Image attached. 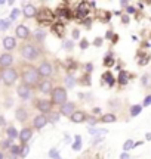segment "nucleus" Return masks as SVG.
Wrapping results in <instances>:
<instances>
[{
    "instance_id": "4",
    "label": "nucleus",
    "mask_w": 151,
    "mask_h": 159,
    "mask_svg": "<svg viewBox=\"0 0 151 159\" xmlns=\"http://www.w3.org/2000/svg\"><path fill=\"white\" fill-rule=\"evenodd\" d=\"M37 21L40 25H51L52 27L53 24H55V13H53L49 7H40L39 11H37Z\"/></svg>"
},
{
    "instance_id": "17",
    "label": "nucleus",
    "mask_w": 151,
    "mask_h": 159,
    "mask_svg": "<svg viewBox=\"0 0 151 159\" xmlns=\"http://www.w3.org/2000/svg\"><path fill=\"white\" fill-rule=\"evenodd\" d=\"M51 30H52V33L56 35V37L62 39L64 34H65V24H62V22H59L58 21V22H55L52 27H51Z\"/></svg>"
},
{
    "instance_id": "55",
    "label": "nucleus",
    "mask_w": 151,
    "mask_h": 159,
    "mask_svg": "<svg viewBox=\"0 0 151 159\" xmlns=\"http://www.w3.org/2000/svg\"><path fill=\"white\" fill-rule=\"evenodd\" d=\"M9 159H18V156H12V155H11V158H9Z\"/></svg>"
},
{
    "instance_id": "27",
    "label": "nucleus",
    "mask_w": 151,
    "mask_h": 159,
    "mask_svg": "<svg viewBox=\"0 0 151 159\" xmlns=\"http://www.w3.org/2000/svg\"><path fill=\"white\" fill-rule=\"evenodd\" d=\"M6 133H7V137H9L11 140H15L17 137H19V133H18L17 128H15V127H12V125L6 130Z\"/></svg>"
},
{
    "instance_id": "57",
    "label": "nucleus",
    "mask_w": 151,
    "mask_h": 159,
    "mask_svg": "<svg viewBox=\"0 0 151 159\" xmlns=\"http://www.w3.org/2000/svg\"><path fill=\"white\" fill-rule=\"evenodd\" d=\"M2 5H5V2H2V0H0V6H2Z\"/></svg>"
},
{
    "instance_id": "44",
    "label": "nucleus",
    "mask_w": 151,
    "mask_h": 159,
    "mask_svg": "<svg viewBox=\"0 0 151 159\" xmlns=\"http://www.w3.org/2000/svg\"><path fill=\"white\" fill-rule=\"evenodd\" d=\"M102 41H104V40L101 39V37H96V39L93 40V46H96V47H99V46L102 44Z\"/></svg>"
},
{
    "instance_id": "29",
    "label": "nucleus",
    "mask_w": 151,
    "mask_h": 159,
    "mask_svg": "<svg viewBox=\"0 0 151 159\" xmlns=\"http://www.w3.org/2000/svg\"><path fill=\"white\" fill-rule=\"evenodd\" d=\"M87 131H89V134H93V136H104L108 133L107 130H98V128H93V127H89Z\"/></svg>"
},
{
    "instance_id": "24",
    "label": "nucleus",
    "mask_w": 151,
    "mask_h": 159,
    "mask_svg": "<svg viewBox=\"0 0 151 159\" xmlns=\"http://www.w3.org/2000/svg\"><path fill=\"white\" fill-rule=\"evenodd\" d=\"M64 84H65V89H73L77 83H76V78L73 77L71 74H67L64 78Z\"/></svg>"
},
{
    "instance_id": "13",
    "label": "nucleus",
    "mask_w": 151,
    "mask_h": 159,
    "mask_svg": "<svg viewBox=\"0 0 151 159\" xmlns=\"http://www.w3.org/2000/svg\"><path fill=\"white\" fill-rule=\"evenodd\" d=\"M89 115L85 112V111H76L74 114L70 116V121L74 122V124H81V122H86Z\"/></svg>"
},
{
    "instance_id": "15",
    "label": "nucleus",
    "mask_w": 151,
    "mask_h": 159,
    "mask_svg": "<svg viewBox=\"0 0 151 159\" xmlns=\"http://www.w3.org/2000/svg\"><path fill=\"white\" fill-rule=\"evenodd\" d=\"M33 137V128L30 127H24L21 133H19V140H21V144H27V143L31 140Z\"/></svg>"
},
{
    "instance_id": "41",
    "label": "nucleus",
    "mask_w": 151,
    "mask_h": 159,
    "mask_svg": "<svg viewBox=\"0 0 151 159\" xmlns=\"http://www.w3.org/2000/svg\"><path fill=\"white\" fill-rule=\"evenodd\" d=\"M19 9H13V11L11 12V16H9V19H11V21H15V19H17L18 18V15H19Z\"/></svg>"
},
{
    "instance_id": "49",
    "label": "nucleus",
    "mask_w": 151,
    "mask_h": 159,
    "mask_svg": "<svg viewBox=\"0 0 151 159\" xmlns=\"http://www.w3.org/2000/svg\"><path fill=\"white\" fill-rule=\"evenodd\" d=\"M120 159H130V155L126 153V152H123V153L120 155Z\"/></svg>"
},
{
    "instance_id": "56",
    "label": "nucleus",
    "mask_w": 151,
    "mask_h": 159,
    "mask_svg": "<svg viewBox=\"0 0 151 159\" xmlns=\"http://www.w3.org/2000/svg\"><path fill=\"white\" fill-rule=\"evenodd\" d=\"M0 159H3V153L2 152H0Z\"/></svg>"
},
{
    "instance_id": "36",
    "label": "nucleus",
    "mask_w": 151,
    "mask_h": 159,
    "mask_svg": "<svg viewBox=\"0 0 151 159\" xmlns=\"http://www.w3.org/2000/svg\"><path fill=\"white\" fill-rule=\"evenodd\" d=\"M47 119H49V122H56V121H59V114L58 112H51L47 115Z\"/></svg>"
},
{
    "instance_id": "1",
    "label": "nucleus",
    "mask_w": 151,
    "mask_h": 159,
    "mask_svg": "<svg viewBox=\"0 0 151 159\" xmlns=\"http://www.w3.org/2000/svg\"><path fill=\"white\" fill-rule=\"evenodd\" d=\"M41 77L37 71V66H33V65H25L21 71V80H22V84L28 85L31 89H36L39 87L41 81Z\"/></svg>"
},
{
    "instance_id": "5",
    "label": "nucleus",
    "mask_w": 151,
    "mask_h": 159,
    "mask_svg": "<svg viewBox=\"0 0 151 159\" xmlns=\"http://www.w3.org/2000/svg\"><path fill=\"white\" fill-rule=\"evenodd\" d=\"M19 74H18V71L15 68H5V69H0V78L2 81L5 83V85L7 87H11V85L15 84V81L18 80Z\"/></svg>"
},
{
    "instance_id": "35",
    "label": "nucleus",
    "mask_w": 151,
    "mask_h": 159,
    "mask_svg": "<svg viewBox=\"0 0 151 159\" xmlns=\"http://www.w3.org/2000/svg\"><path fill=\"white\" fill-rule=\"evenodd\" d=\"M28 153H30V146L28 144H21V155H19V158H25Z\"/></svg>"
},
{
    "instance_id": "45",
    "label": "nucleus",
    "mask_w": 151,
    "mask_h": 159,
    "mask_svg": "<svg viewBox=\"0 0 151 159\" xmlns=\"http://www.w3.org/2000/svg\"><path fill=\"white\" fill-rule=\"evenodd\" d=\"M87 122H89V125H90V127H93V125L98 122V119H96V118H92V116H89V118H87Z\"/></svg>"
},
{
    "instance_id": "26",
    "label": "nucleus",
    "mask_w": 151,
    "mask_h": 159,
    "mask_svg": "<svg viewBox=\"0 0 151 159\" xmlns=\"http://www.w3.org/2000/svg\"><path fill=\"white\" fill-rule=\"evenodd\" d=\"M142 105H132L130 106V109H129V114H130V116H138V115L142 112Z\"/></svg>"
},
{
    "instance_id": "48",
    "label": "nucleus",
    "mask_w": 151,
    "mask_h": 159,
    "mask_svg": "<svg viewBox=\"0 0 151 159\" xmlns=\"http://www.w3.org/2000/svg\"><path fill=\"white\" fill-rule=\"evenodd\" d=\"M102 140H104L102 137H96L95 140H92V144H98V143H101V142H102Z\"/></svg>"
},
{
    "instance_id": "52",
    "label": "nucleus",
    "mask_w": 151,
    "mask_h": 159,
    "mask_svg": "<svg viewBox=\"0 0 151 159\" xmlns=\"http://www.w3.org/2000/svg\"><path fill=\"white\" fill-rule=\"evenodd\" d=\"M0 124H2V125H5V124H6V121L3 119V116H0Z\"/></svg>"
},
{
    "instance_id": "47",
    "label": "nucleus",
    "mask_w": 151,
    "mask_h": 159,
    "mask_svg": "<svg viewBox=\"0 0 151 159\" xmlns=\"http://www.w3.org/2000/svg\"><path fill=\"white\" fill-rule=\"evenodd\" d=\"M79 37H80V31H79V30L76 28V30H73V39H79Z\"/></svg>"
},
{
    "instance_id": "2",
    "label": "nucleus",
    "mask_w": 151,
    "mask_h": 159,
    "mask_svg": "<svg viewBox=\"0 0 151 159\" xmlns=\"http://www.w3.org/2000/svg\"><path fill=\"white\" fill-rule=\"evenodd\" d=\"M19 53H21V56H22L25 61L34 62V61H37V59L40 57L41 50L36 43H24V44L21 46V49H19Z\"/></svg>"
},
{
    "instance_id": "54",
    "label": "nucleus",
    "mask_w": 151,
    "mask_h": 159,
    "mask_svg": "<svg viewBox=\"0 0 151 159\" xmlns=\"http://www.w3.org/2000/svg\"><path fill=\"white\" fill-rule=\"evenodd\" d=\"M93 112H95V114H99L101 111H99V108H95V109H93Z\"/></svg>"
},
{
    "instance_id": "21",
    "label": "nucleus",
    "mask_w": 151,
    "mask_h": 159,
    "mask_svg": "<svg viewBox=\"0 0 151 159\" xmlns=\"http://www.w3.org/2000/svg\"><path fill=\"white\" fill-rule=\"evenodd\" d=\"M3 47H5V50H13L15 47H17V40L15 37H5L3 39Z\"/></svg>"
},
{
    "instance_id": "18",
    "label": "nucleus",
    "mask_w": 151,
    "mask_h": 159,
    "mask_svg": "<svg viewBox=\"0 0 151 159\" xmlns=\"http://www.w3.org/2000/svg\"><path fill=\"white\" fill-rule=\"evenodd\" d=\"M22 13L25 18H34L37 15V9L31 3H24L22 6Z\"/></svg>"
},
{
    "instance_id": "30",
    "label": "nucleus",
    "mask_w": 151,
    "mask_h": 159,
    "mask_svg": "<svg viewBox=\"0 0 151 159\" xmlns=\"http://www.w3.org/2000/svg\"><path fill=\"white\" fill-rule=\"evenodd\" d=\"M104 65L105 66H113V65H114V57H113V53H108V55L104 57Z\"/></svg>"
},
{
    "instance_id": "20",
    "label": "nucleus",
    "mask_w": 151,
    "mask_h": 159,
    "mask_svg": "<svg viewBox=\"0 0 151 159\" xmlns=\"http://www.w3.org/2000/svg\"><path fill=\"white\" fill-rule=\"evenodd\" d=\"M15 118H17V121H19V122H25L27 119H28V111L25 108H18L17 111H15Z\"/></svg>"
},
{
    "instance_id": "28",
    "label": "nucleus",
    "mask_w": 151,
    "mask_h": 159,
    "mask_svg": "<svg viewBox=\"0 0 151 159\" xmlns=\"http://www.w3.org/2000/svg\"><path fill=\"white\" fill-rule=\"evenodd\" d=\"M102 80H104V81H107V84L110 85V87H111V85H114V83H116V80H114V77L111 75L110 71H107V72L102 75Z\"/></svg>"
},
{
    "instance_id": "53",
    "label": "nucleus",
    "mask_w": 151,
    "mask_h": 159,
    "mask_svg": "<svg viewBox=\"0 0 151 159\" xmlns=\"http://www.w3.org/2000/svg\"><path fill=\"white\" fill-rule=\"evenodd\" d=\"M145 139H147V140H151V133H147V134H145Z\"/></svg>"
},
{
    "instance_id": "38",
    "label": "nucleus",
    "mask_w": 151,
    "mask_h": 159,
    "mask_svg": "<svg viewBox=\"0 0 151 159\" xmlns=\"http://www.w3.org/2000/svg\"><path fill=\"white\" fill-rule=\"evenodd\" d=\"M73 47H74V41H73V40H64L65 50H73Z\"/></svg>"
},
{
    "instance_id": "25",
    "label": "nucleus",
    "mask_w": 151,
    "mask_h": 159,
    "mask_svg": "<svg viewBox=\"0 0 151 159\" xmlns=\"http://www.w3.org/2000/svg\"><path fill=\"white\" fill-rule=\"evenodd\" d=\"M99 121H101V122H105V124H108V122H116L117 116L114 114H105L99 118Z\"/></svg>"
},
{
    "instance_id": "50",
    "label": "nucleus",
    "mask_w": 151,
    "mask_h": 159,
    "mask_svg": "<svg viewBox=\"0 0 151 159\" xmlns=\"http://www.w3.org/2000/svg\"><path fill=\"white\" fill-rule=\"evenodd\" d=\"M92 63H86V71H87V74H90L92 72Z\"/></svg>"
},
{
    "instance_id": "10",
    "label": "nucleus",
    "mask_w": 151,
    "mask_h": 159,
    "mask_svg": "<svg viewBox=\"0 0 151 159\" xmlns=\"http://www.w3.org/2000/svg\"><path fill=\"white\" fill-rule=\"evenodd\" d=\"M17 93L22 100H28L30 97H31V94H33V89L28 87V85H25V84H19L17 89Z\"/></svg>"
},
{
    "instance_id": "33",
    "label": "nucleus",
    "mask_w": 151,
    "mask_h": 159,
    "mask_svg": "<svg viewBox=\"0 0 151 159\" xmlns=\"http://www.w3.org/2000/svg\"><path fill=\"white\" fill-rule=\"evenodd\" d=\"M150 78H151L150 74H144L141 77V85H142V87H148V85H150Z\"/></svg>"
},
{
    "instance_id": "23",
    "label": "nucleus",
    "mask_w": 151,
    "mask_h": 159,
    "mask_svg": "<svg viewBox=\"0 0 151 159\" xmlns=\"http://www.w3.org/2000/svg\"><path fill=\"white\" fill-rule=\"evenodd\" d=\"M33 37H34V40L37 41V43H43V40L46 39V31H45V30H41V28L36 30L34 34H33Z\"/></svg>"
},
{
    "instance_id": "12",
    "label": "nucleus",
    "mask_w": 151,
    "mask_h": 159,
    "mask_svg": "<svg viewBox=\"0 0 151 159\" xmlns=\"http://www.w3.org/2000/svg\"><path fill=\"white\" fill-rule=\"evenodd\" d=\"M47 122H49V119H47V115L39 114V115H36L34 119H33V127H34L36 130H41L43 127H46Z\"/></svg>"
},
{
    "instance_id": "32",
    "label": "nucleus",
    "mask_w": 151,
    "mask_h": 159,
    "mask_svg": "<svg viewBox=\"0 0 151 159\" xmlns=\"http://www.w3.org/2000/svg\"><path fill=\"white\" fill-rule=\"evenodd\" d=\"M12 156H19L21 155V146H17V144H12V148L9 149Z\"/></svg>"
},
{
    "instance_id": "40",
    "label": "nucleus",
    "mask_w": 151,
    "mask_h": 159,
    "mask_svg": "<svg viewBox=\"0 0 151 159\" xmlns=\"http://www.w3.org/2000/svg\"><path fill=\"white\" fill-rule=\"evenodd\" d=\"M49 158L51 159H56V158H59V152H58V149H51L49 150Z\"/></svg>"
},
{
    "instance_id": "8",
    "label": "nucleus",
    "mask_w": 151,
    "mask_h": 159,
    "mask_svg": "<svg viewBox=\"0 0 151 159\" xmlns=\"http://www.w3.org/2000/svg\"><path fill=\"white\" fill-rule=\"evenodd\" d=\"M52 106L53 103L51 100H47V99H39V100H36V108L40 111V114L43 115H49L52 112Z\"/></svg>"
},
{
    "instance_id": "11",
    "label": "nucleus",
    "mask_w": 151,
    "mask_h": 159,
    "mask_svg": "<svg viewBox=\"0 0 151 159\" xmlns=\"http://www.w3.org/2000/svg\"><path fill=\"white\" fill-rule=\"evenodd\" d=\"M76 111H77V109H76V103L74 102H67L65 105L59 106V114L64 115V116H68V118L74 114Z\"/></svg>"
},
{
    "instance_id": "43",
    "label": "nucleus",
    "mask_w": 151,
    "mask_h": 159,
    "mask_svg": "<svg viewBox=\"0 0 151 159\" xmlns=\"http://www.w3.org/2000/svg\"><path fill=\"white\" fill-rule=\"evenodd\" d=\"M87 46H89V41H87L86 39H83L80 41V49H83V50H85V49H87Z\"/></svg>"
},
{
    "instance_id": "6",
    "label": "nucleus",
    "mask_w": 151,
    "mask_h": 159,
    "mask_svg": "<svg viewBox=\"0 0 151 159\" xmlns=\"http://www.w3.org/2000/svg\"><path fill=\"white\" fill-rule=\"evenodd\" d=\"M37 71H39V74H40V77L43 80L45 78H51L53 74V65L49 61H41L40 63H39V66H37Z\"/></svg>"
},
{
    "instance_id": "46",
    "label": "nucleus",
    "mask_w": 151,
    "mask_h": 159,
    "mask_svg": "<svg viewBox=\"0 0 151 159\" xmlns=\"http://www.w3.org/2000/svg\"><path fill=\"white\" fill-rule=\"evenodd\" d=\"M135 12H136V9H135L134 6H128V9H126V13H130V15H132V13H135Z\"/></svg>"
},
{
    "instance_id": "9",
    "label": "nucleus",
    "mask_w": 151,
    "mask_h": 159,
    "mask_svg": "<svg viewBox=\"0 0 151 159\" xmlns=\"http://www.w3.org/2000/svg\"><path fill=\"white\" fill-rule=\"evenodd\" d=\"M39 91L40 93H43V94H51L53 91V83H52V80H49V78H45V80H41L40 81V84H39Z\"/></svg>"
},
{
    "instance_id": "39",
    "label": "nucleus",
    "mask_w": 151,
    "mask_h": 159,
    "mask_svg": "<svg viewBox=\"0 0 151 159\" xmlns=\"http://www.w3.org/2000/svg\"><path fill=\"white\" fill-rule=\"evenodd\" d=\"M148 62H150V55H148V53H147V55H144V56H142V59H138V63H139V65H142V66H144V65H147Z\"/></svg>"
},
{
    "instance_id": "31",
    "label": "nucleus",
    "mask_w": 151,
    "mask_h": 159,
    "mask_svg": "<svg viewBox=\"0 0 151 159\" xmlns=\"http://www.w3.org/2000/svg\"><path fill=\"white\" fill-rule=\"evenodd\" d=\"M74 139H76V142L73 143L71 148H73V150H80L81 149V136H76Z\"/></svg>"
},
{
    "instance_id": "14",
    "label": "nucleus",
    "mask_w": 151,
    "mask_h": 159,
    "mask_svg": "<svg viewBox=\"0 0 151 159\" xmlns=\"http://www.w3.org/2000/svg\"><path fill=\"white\" fill-rule=\"evenodd\" d=\"M55 16L59 19V22L65 24L64 21H67V19L71 18V12H70V9H67V7H58L56 12H55Z\"/></svg>"
},
{
    "instance_id": "51",
    "label": "nucleus",
    "mask_w": 151,
    "mask_h": 159,
    "mask_svg": "<svg viewBox=\"0 0 151 159\" xmlns=\"http://www.w3.org/2000/svg\"><path fill=\"white\" fill-rule=\"evenodd\" d=\"M122 21H123V24H128L129 22V16H128V15H123V16H122Z\"/></svg>"
},
{
    "instance_id": "22",
    "label": "nucleus",
    "mask_w": 151,
    "mask_h": 159,
    "mask_svg": "<svg viewBox=\"0 0 151 159\" xmlns=\"http://www.w3.org/2000/svg\"><path fill=\"white\" fill-rule=\"evenodd\" d=\"M129 80H130V74H129L128 71H120V72H119V77H117V83H119L120 85L128 84Z\"/></svg>"
},
{
    "instance_id": "42",
    "label": "nucleus",
    "mask_w": 151,
    "mask_h": 159,
    "mask_svg": "<svg viewBox=\"0 0 151 159\" xmlns=\"http://www.w3.org/2000/svg\"><path fill=\"white\" fill-rule=\"evenodd\" d=\"M150 105H151V94H148V96L144 99V103H142V106H144V108H147V106H150Z\"/></svg>"
},
{
    "instance_id": "19",
    "label": "nucleus",
    "mask_w": 151,
    "mask_h": 159,
    "mask_svg": "<svg viewBox=\"0 0 151 159\" xmlns=\"http://www.w3.org/2000/svg\"><path fill=\"white\" fill-rule=\"evenodd\" d=\"M15 34H17L18 39H21V40H27L30 37V30L25 27V25H18L17 30H15Z\"/></svg>"
},
{
    "instance_id": "16",
    "label": "nucleus",
    "mask_w": 151,
    "mask_h": 159,
    "mask_svg": "<svg viewBox=\"0 0 151 159\" xmlns=\"http://www.w3.org/2000/svg\"><path fill=\"white\" fill-rule=\"evenodd\" d=\"M12 63H13V56L11 53H2L0 55V66H2V69L11 68Z\"/></svg>"
},
{
    "instance_id": "7",
    "label": "nucleus",
    "mask_w": 151,
    "mask_h": 159,
    "mask_svg": "<svg viewBox=\"0 0 151 159\" xmlns=\"http://www.w3.org/2000/svg\"><path fill=\"white\" fill-rule=\"evenodd\" d=\"M95 6V3H90V2H81L77 5L76 7V16L79 18V19H85V18L89 15V12H90V7Z\"/></svg>"
},
{
    "instance_id": "58",
    "label": "nucleus",
    "mask_w": 151,
    "mask_h": 159,
    "mask_svg": "<svg viewBox=\"0 0 151 159\" xmlns=\"http://www.w3.org/2000/svg\"><path fill=\"white\" fill-rule=\"evenodd\" d=\"M56 159H61V156H59V158H56Z\"/></svg>"
},
{
    "instance_id": "34",
    "label": "nucleus",
    "mask_w": 151,
    "mask_h": 159,
    "mask_svg": "<svg viewBox=\"0 0 151 159\" xmlns=\"http://www.w3.org/2000/svg\"><path fill=\"white\" fill-rule=\"evenodd\" d=\"M132 148H135L134 140H126V142H124V144H123V150H124L126 153H128V152H129V150H130Z\"/></svg>"
},
{
    "instance_id": "3",
    "label": "nucleus",
    "mask_w": 151,
    "mask_h": 159,
    "mask_svg": "<svg viewBox=\"0 0 151 159\" xmlns=\"http://www.w3.org/2000/svg\"><path fill=\"white\" fill-rule=\"evenodd\" d=\"M67 99H68V93H67V89H65V87L58 85V87H55L53 91L51 93V102H52L53 105L62 106V105H65V103L68 102Z\"/></svg>"
},
{
    "instance_id": "59",
    "label": "nucleus",
    "mask_w": 151,
    "mask_h": 159,
    "mask_svg": "<svg viewBox=\"0 0 151 159\" xmlns=\"http://www.w3.org/2000/svg\"><path fill=\"white\" fill-rule=\"evenodd\" d=\"M0 80H2V78H0Z\"/></svg>"
},
{
    "instance_id": "37",
    "label": "nucleus",
    "mask_w": 151,
    "mask_h": 159,
    "mask_svg": "<svg viewBox=\"0 0 151 159\" xmlns=\"http://www.w3.org/2000/svg\"><path fill=\"white\" fill-rule=\"evenodd\" d=\"M9 25H11V19H2V21H0V30H2V31L7 30Z\"/></svg>"
}]
</instances>
